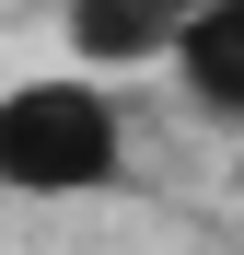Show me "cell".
<instances>
[{"label":"cell","mask_w":244,"mask_h":255,"mask_svg":"<svg viewBox=\"0 0 244 255\" xmlns=\"http://www.w3.org/2000/svg\"><path fill=\"white\" fill-rule=\"evenodd\" d=\"M140 12H151V23H163V35H186V23H198V12H210V0H140Z\"/></svg>","instance_id":"4"},{"label":"cell","mask_w":244,"mask_h":255,"mask_svg":"<svg viewBox=\"0 0 244 255\" xmlns=\"http://www.w3.org/2000/svg\"><path fill=\"white\" fill-rule=\"evenodd\" d=\"M175 70L210 116H244V0H210L186 35H175Z\"/></svg>","instance_id":"2"},{"label":"cell","mask_w":244,"mask_h":255,"mask_svg":"<svg viewBox=\"0 0 244 255\" xmlns=\"http://www.w3.org/2000/svg\"><path fill=\"white\" fill-rule=\"evenodd\" d=\"M128 162V116L105 81H12L0 93V186L12 197H93Z\"/></svg>","instance_id":"1"},{"label":"cell","mask_w":244,"mask_h":255,"mask_svg":"<svg viewBox=\"0 0 244 255\" xmlns=\"http://www.w3.org/2000/svg\"><path fill=\"white\" fill-rule=\"evenodd\" d=\"M70 47L93 70H140V58H175V35L140 12V0H70Z\"/></svg>","instance_id":"3"}]
</instances>
